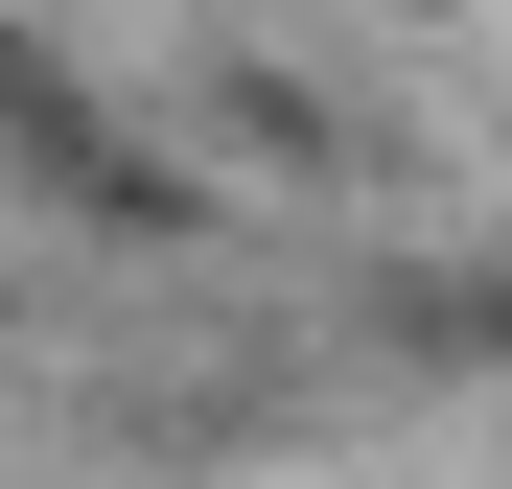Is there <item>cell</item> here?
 Here are the masks:
<instances>
[]
</instances>
